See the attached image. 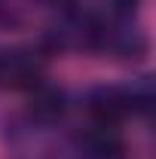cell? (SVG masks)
I'll use <instances>...</instances> for the list:
<instances>
[{
  "label": "cell",
  "instance_id": "obj_1",
  "mask_svg": "<svg viewBox=\"0 0 156 159\" xmlns=\"http://www.w3.org/2000/svg\"><path fill=\"white\" fill-rule=\"evenodd\" d=\"M43 58L28 46L0 49V89H34L40 86Z\"/></svg>",
  "mask_w": 156,
  "mask_h": 159
},
{
  "label": "cell",
  "instance_id": "obj_2",
  "mask_svg": "<svg viewBox=\"0 0 156 159\" xmlns=\"http://www.w3.org/2000/svg\"><path fill=\"white\" fill-rule=\"evenodd\" d=\"M138 104H144V98L135 89H122V86H98L89 95V113L95 116V122L113 125L122 116L135 113Z\"/></svg>",
  "mask_w": 156,
  "mask_h": 159
},
{
  "label": "cell",
  "instance_id": "obj_3",
  "mask_svg": "<svg viewBox=\"0 0 156 159\" xmlns=\"http://www.w3.org/2000/svg\"><path fill=\"white\" fill-rule=\"evenodd\" d=\"M77 153L80 159H126V147L110 125L95 122L77 138Z\"/></svg>",
  "mask_w": 156,
  "mask_h": 159
},
{
  "label": "cell",
  "instance_id": "obj_4",
  "mask_svg": "<svg viewBox=\"0 0 156 159\" xmlns=\"http://www.w3.org/2000/svg\"><path fill=\"white\" fill-rule=\"evenodd\" d=\"M34 98H31V116L40 122H55L64 113V95L58 89H46V86H34Z\"/></svg>",
  "mask_w": 156,
  "mask_h": 159
},
{
  "label": "cell",
  "instance_id": "obj_5",
  "mask_svg": "<svg viewBox=\"0 0 156 159\" xmlns=\"http://www.w3.org/2000/svg\"><path fill=\"white\" fill-rule=\"evenodd\" d=\"M43 6H49V9H67V6H74L77 0H37Z\"/></svg>",
  "mask_w": 156,
  "mask_h": 159
},
{
  "label": "cell",
  "instance_id": "obj_6",
  "mask_svg": "<svg viewBox=\"0 0 156 159\" xmlns=\"http://www.w3.org/2000/svg\"><path fill=\"white\" fill-rule=\"evenodd\" d=\"M0 3H3V0H0Z\"/></svg>",
  "mask_w": 156,
  "mask_h": 159
}]
</instances>
